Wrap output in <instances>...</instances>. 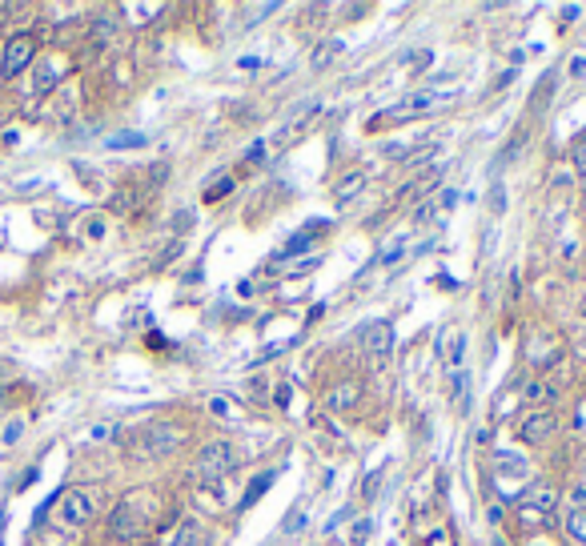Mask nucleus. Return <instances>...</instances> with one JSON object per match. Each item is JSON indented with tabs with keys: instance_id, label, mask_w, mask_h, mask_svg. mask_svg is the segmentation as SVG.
I'll return each mask as SVG.
<instances>
[{
	"instance_id": "7ed1b4c3",
	"label": "nucleus",
	"mask_w": 586,
	"mask_h": 546,
	"mask_svg": "<svg viewBox=\"0 0 586 546\" xmlns=\"http://www.w3.org/2000/svg\"><path fill=\"white\" fill-rule=\"evenodd\" d=\"M57 506H53V518H57V526H65V531H76V526H84L93 515H97V494L93 490H84V487H73V490H65L60 498H53Z\"/></svg>"
},
{
	"instance_id": "dca6fc26",
	"label": "nucleus",
	"mask_w": 586,
	"mask_h": 546,
	"mask_svg": "<svg viewBox=\"0 0 586 546\" xmlns=\"http://www.w3.org/2000/svg\"><path fill=\"white\" fill-rule=\"evenodd\" d=\"M450 389H454V406H458V410H470V374L462 366L450 374Z\"/></svg>"
},
{
	"instance_id": "6e6552de",
	"label": "nucleus",
	"mask_w": 586,
	"mask_h": 546,
	"mask_svg": "<svg viewBox=\"0 0 586 546\" xmlns=\"http://www.w3.org/2000/svg\"><path fill=\"white\" fill-rule=\"evenodd\" d=\"M558 502V490L550 487V482H534V487H527V498H522V506L538 510V515H550Z\"/></svg>"
},
{
	"instance_id": "c756f323",
	"label": "nucleus",
	"mask_w": 586,
	"mask_h": 546,
	"mask_svg": "<svg viewBox=\"0 0 586 546\" xmlns=\"http://www.w3.org/2000/svg\"><path fill=\"white\" fill-rule=\"evenodd\" d=\"M527 546H546V542H538V539H534V542H527Z\"/></svg>"
},
{
	"instance_id": "bb28decb",
	"label": "nucleus",
	"mask_w": 586,
	"mask_h": 546,
	"mask_svg": "<svg viewBox=\"0 0 586 546\" xmlns=\"http://www.w3.org/2000/svg\"><path fill=\"white\" fill-rule=\"evenodd\" d=\"M109 434H117V426H93V430H89V438H93V442H105Z\"/></svg>"
},
{
	"instance_id": "0eeeda50",
	"label": "nucleus",
	"mask_w": 586,
	"mask_h": 546,
	"mask_svg": "<svg viewBox=\"0 0 586 546\" xmlns=\"http://www.w3.org/2000/svg\"><path fill=\"white\" fill-rule=\"evenodd\" d=\"M558 430V418L550 410H538V414H527V418L519 422V438L527 442H546L550 434Z\"/></svg>"
},
{
	"instance_id": "f3484780",
	"label": "nucleus",
	"mask_w": 586,
	"mask_h": 546,
	"mask_svg": "<svg viewBox=\"0 0 586 546\" xmlns=\"http://www.w3.org/2000/svg\"><path fill=\"white\" fill-rule=\"evenodd\" d=\"M566 534L579 546H586V506H574L571 515H566Z\"/></svg>"
},
{
	"instance_id": "2eb2a0df",
	"label": "nucleus",
	"mask_w": 586,
	"mask_h": 546,
	"mask_svg": "<svg viewBox=\"0 0 586 546\" xmlns=\"http://www.w3.org/2000/svg\"><path fill=\"white\" fill-rule=\"evenodd\" d=\"M462 350H466V337H462L458 329H446L442 334V354H446V362H450L454 370H458V362H462Z\"/></svg>"
},
{
	"instance_id": "cd10ccee",
	"label": "nucleus",
	"mask_w": 586,
	"mask_h": 546,
	"mask_svg": "<svg viewBox=\"0 0 586 546\" xmlns=\"http://www.w3.org/2000/svg\"><path fill=\"white\" fill-rule=\"evenodd\" d=\"M490 205H494V213H502V210H506V193H502V189H494V197H490Z\"/></svg>"
},
{
	"instance_id": "20e7f679",
	"label": "nucleus",
	"mask_w": 586,
	"mask_h": 546,
	"mask_svg": "<svg viewBox=\"0 0 586 546\" xmlns=\"http://www.w3.org/2000/svg\"><path fill=\"white\" fill-rule=\"evenodd\" d=\"M177 446H181V430L169 426V422H153V426H145L141 434L133 438L129 450H133V458H161Z\"/></svg>"
},
{
	"instance_id": "423d86ee",
	"label": "nucleus",
	"mask_w": 586,
	"mask_h": 546,
	"mask_svg": "<svg viewBox=\"0 0 586 546\" xmlns=\"http://www.w3.org/2000/svg\"><path fill=\"white\" fill-rule=\"evenodd\" d=\"M361 345H366V354H369V366H382L386 362V354H390V345H394V326L390 322H369L366 329H361Z\"/></svg>"
},
{
	"instance_id": "5701e85b",
	"label": "nucleus",
	"mask_w": 586,
	"mask_h": 546,
	"mask_svg": "<svg viewBox=\"0 0 586 546\" xmlns=\"http://www.w3.org/2000/svg\"><path fill=\"white\" fill-rule=\"evenodd\" d=\"M229 189H234V181H229V177H218V185L205 189V201H218V197H226Z\"/></svg>"
},
{
	"instance_id": "ddd939ff",
	"label": "nucleus",
	"mask_w": 586,
	"mask_h": 546,
	"mask_svg": "<svg viewBox=\"0 0 586 546\" xmlns=\"http://www.w3.org/2000/svg\"><path fill=\"white\" fill-rule=\"evenodd\" d=\"M434 93H413V97H406V101H398L394 109H386L382 117H398V121H406V112H422V109H430L434 105Z\"/></svg>"
},
{
	"instance_id": "aec40b11",
	"label": "nucleus",
	"mask_w": 586,
	"mask_h": 546,
	"mask_svg": "<svg viewBox=\"0 0 586 546\" xmlns=\"http://www.w3.org/2000/svg\"><path fill=\"white\" fill-rule=\"evenodd\" d=\"M342 49H346L342 40H322V45H317V53H314V68H325L333 57L342 53Z\"/></svg>"
},
{
	"instance_id": "f8f14e48",
	"label": "nucleus",
	"mask_w": 586,
	"mask_h": 546,
	"mask_svg": "<svg viewBox=\"0 0 586 546\" xmlns=\"http://www.w3.org/2000/svg\"><path fill=\"white\" fill-rule=\"evenodd\" d=\"M169 546H209V531H205L197 518H185V523L177 526V534H173V542Z\"/></svg>"
},
{
	"instance_id": "393cba45",
	"label": "nucleus",
	"mask_w": 586,
	"mask_h": 546,
	"mask_svg": "<svg viewBox=\"0 0 586 546\" xmlns=\"http://www.w3.org/2000/svg\"><path fill=\"white\" fill-rule=\"evenodd\" d=\"M550 85H555V73H546V76H542V85H538V93H534V101H530V105H534V109H538V105H542V101H546V93H550Z\"/></svg>"
},
{
	"instance_id": "f257e3e1",
	"label": "nucleus",
	"mask_w": 586,
	"mask_h": 546,
	"mask_svg": "<svg viewBox=\"0 0 586 546\" xmlns=\"http://www.w3.org/2000/svg\"><path fill=\"white\" fill-rule=\"evenodd\" d=\"M237 462H241V454L234 442H209L193 462V479L201 482V487H221V482L237 470Z\"/></svg>"
},
{
	"instance_id": "a878e982",
	"label": "nucleus",
	"mask_w": 586,
	"mask_h": 546,
	"mask_svg": "<svg viewBox=\"0 0 586 546\" xmlns=\"http://www.w3.org/2000/svg\"><path fill=\"white\" fill-rule=\"evenodd\" d=\"M53 76H57V68H40V73H37V93L53 89Z\"/></svg>"
},
{
	"instance_id": "7c9ffc66",
	"label": "nucleus",
	"mask_w": 586,
	"mask_h": 546,
	"mask_svg": "<svg viewBox=\"0 0 586 546\" xmlns=\"http://www.w3.org/2000/svg\"><path fill=\"white\" fill-rule=\"evenodd\" d=\"M494 546H506V542H502V539H494Z\"/></svg>"
},
{
	"instance_id": "4468645a",
	"label": "nucleus",
	"mask_w": 586,
	"mask_h": 546,
	"mask_svg": "<svg viewBox=\"0 0 586 546\" xmlns=\"http://www.w3.org/2000/svg\"><path fill=\"white\" fill-rule=\"evenodd\" d=\"M522 398H527V406H550L558 402V382H527V389H522Z\"/></svg>"
},
{
	"instance_id": "6ab92c4d",
	"label": "nucleus",
	"mask_w": 586,
	"mask_h": 546,
	"mask_svg": "<svg viewBox=\"0 0 586 546\" xmlns=\"http://www.w3.org/2000/svg\"><path fill=\"white\" fill-rule=\"evenodd\" d=\"M24 430H29V422L24 418H8L4 430H0V446H16V442L24 438Z\"/></svg>"
},
{
	"instance_id": "b1692460",
	"label": "nucleus",
	"mask_w": 586,
	"mask_h": 546,
	"mask_svg": "<svg viewBox=\"0 0 586 546\" xmlns=\"http://www.w3.org/2000/svg\"><path fill=\"white\" fill-rule=\"evenodd\" d=\"M571 161H574V169H579L582 177H586V137H582V141H574V149H571Z\"/></svg>"
},
{
	"instance_id": "412c9836",
	"label": "nucleus",
	"mask_w": 586,
	"mask_h": 546,
	"mask_svg": "<svg viewBox=\"0 0 586 546\" xmlns=\"http://www.w3.org/2000/svg\"><path fill=\"white\" fill-rule=\"evenodd\" d=\"M129 145H145V137L141 133H117V137H109V149H129Z\"/></svg>"
},
{
	"instance_id": "f03ea898",
	"label": "nucleus",
	"mask_w": 586,
	"mask_h": 546,
	"mask_svg": "<svg viewBox=\"0 0 586 546\" xmlns=\"http://www.w3.org/2000/svg\"><path fill=\"white\" fill-rule=\"evenodd\" d=\"M153 523V494H129L113 510V534L117 539H137Z\"/></svg>"
},
{
	"instance_id": "2f4dec72",
	"label": "nucleus",
	"mask_w": 586,
	"mask_h": 546,
	"mask_svg": "<svg viewBox=\"0 0 586 546\" xmlns=\"http://www.w3.org/2000/svg\"><path fill=\"white\" fill-rule=\"evenodd\" d=\"M582 318H586V298H582Z\"/></svg>"
},
{
	"instance_id": "9b49d317",
	"label": "nucleus",
	"mask_w": 586,
	"mask_h": 546,
	"mask_svg": "<svg viewBox=\"0 0 586 546\" xmlns=\"http://www.w3.org/2000/svg\"><path fill=\"white\" fill-rule=\"evenodd\" d=\"M361 189H366V173H361V169H350L346 177H342L338 185H333V205H346V201H353V197H358Z\"/></svg>"
},
{
	"instance_id": "4be33fe9",
	"label": "nucleus",
	"mask_w": 586,
	"mask_h": 546,
	"mask_svg": "<svg viewBox=\"0 0 586 546\" xmlns=\"http://www.w3.org/2000/svg\"><path fill=\"white\" fill-rule=\"evenodd\" d=\"M209 414H218V418H234V402L229 398H209Z\"/></svg>"
},
{
	"instance_id": "a211bd4d",
	"label": "nucleus",
	"mask_w": 586,
	"mask_h": 546,
	"mask_svg": "<svg viewBox=\"0 0 586 546\" xmlns=\"http://www.w3.org/2000/svg\"><path fill=\"white\" fill-rule=\"evenodd\" d=\"M270 487H273V474H257V479L245 487V494H241V506H253V502L262 498V494L270 490Z\"/></svg>"
},
{
	"instance_id": "9d476101",
	"label": "nucleus",
	"mask_w": 586,
	"mask_h": 546,
	"mask_svg": "<svg viewBox=\"0 0 586 546\" xmlns=\"http://www.w3.org/2000/svg\"><path fill=\"white\" fill-rule=\"evenodd\" d=\"M358 398H361L358 382H338L325 394V410H350V406H358Z\"/></svg>"
},
{
	"instance_id": "1a4fd4ad",
	"label": "nucleus",
	"mask_w": 586,
	"mask_h": 546,
	"mask_svg": "<svg viewBox=\"0 0 586 546\" xmlns=\"http://www.w3.org/2000/svg\"><path fill=\"white\" fill-rule=\"evenodd\" d=\"M494 474H502V479H527L530 466L522 454H511V450H498L494 454Z\"/></svg>"
},
{
	"instance_id": "39448f33",
	"label": "nucleus",
	"mask_w": 586,
	"mask_h": 546,
	"mask_svg": "<svg viewBox=\"0 0 586 546\" xmlns=\"http://www.w3.org/2000/svg\"><path fill=\"white\" fill-rule=\"evenodd\" d=\"M32 57H37V40L32 37H13L4 45V57H0V76H4V81H13V76H21L24 68L32 65Z\"/></svg>"
},
{
	"instance_id": "c85d7f7f",
	"label": "nucleus",
	"mask_w": 586,
	"mask_h": 546,
	"mask_svg": "<svg viewBox=\"0 0 586 546\" xmlns=\"http://www.w3.org/2000/svg\"><path fill=\"white\" fill-rule=\"evenodd\" d=\"M84 233H89V237H101V233H105V221H89L84 225Z\"/></svg>"
}]
</instances>
